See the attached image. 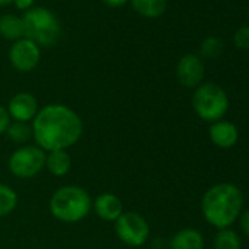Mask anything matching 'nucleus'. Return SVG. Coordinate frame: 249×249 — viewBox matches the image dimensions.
Segmentation results:
<instances>
[{
  "instance_id": "obj_1",
  "label": "nucleus",
  "mask_w": 249,
  "mask_h": 249,
  "mask_svg": "<svg viewBox=\"0 0 249 249\" xmlns=\"http://www.w3.org/2000/svg\"><path fill=\"white\" fill-rule=\"evenodd\" d=\"M31 129L36 145L50 153L76 145L84 134V122L72 107L53 103L40 107L31 122Z\"/></svg>"
},
{
  "instance_id": "obj_2",
  "label": "nucleus",
  "mask_w": 249,
  "mask_h": 249,
  "mask_svg": "<svg viewBox=\"0 0 249 249\" xmlns=\"http://www.w3.org/2000/svg\"><path fill=\"white\" fill-rule=\"evenodd\" d=\"M243 195L233 183H217L207 189L201 201L202 215L211 226L229 229L242 214Z\"/></svg>"
},
{
  "instance_id": "obj_3",
  "label": "nucleus",
  "mask_w": 249,
  "mask_h": 249,
  "mask_svg": "<svg viewBox=\"0 0 249 249\" xmlns=\"http://www.w3.org/2000/svg\"><path fill=\"white\" fill-rule=\"evenodd\" d=\"M49 210L62 223H78L91 213L92 198L82 186L65 185L53 192L49 201Z\"/></svg>"
},
{
  "instance_id": "obj_4",
  "label": "nucleus",
  "mask_w": 249,
  "mask_h": 249,
  "mask_svg": "<svg viewBox=\"0 0 249 249\" xmlns=\"http://www.w3.org/2000/svg\"><path fill=\"white\" fill-rule=\"evenodd\" d=\"M25 28V37L38 47H52L62 37L59 18L44 6H34L21 17Z\"/></svg>"
},
{
  "instance_id": "obj_5",
  "label": "nucleus",
  "mask_w": 249,
  "mask_h": 249,
  "mask_svg": "<svg viewBox=\"0 0 249 249\" xmlns=\"http://www.w3.org/2000/svg\"><path fill=\"white\" fill-rule=\"evenodd\" d=\"M192 106L199 119L214 123L221 120L227 113L229 97L220 85L214 82H204L195 88Z\"/></svg>"
},
{
  "instance_id": "obj_6",
  "label": "nucleus",
  "mask_w": 249,
  "mask_h": 249,
  "mask_svg": "<svg viewBox=\"0 0 249 249\" xmlns=\"http://www.w3.org/2000/svg\"><path fill=\"white\" fill-rule=\"evenodd\" d=\"M46 154L36 144L21 145L9 156L8 169L18 179H33L46 167Z\"/></svg>"
},
{
  "instance_id": "obj_7",
  "label": "nucleus",
  "mask_w": 249,
  "mask_h": 249,
  "mask_svg": "<svg viewBox=\"0 0 249 249\" xmlns=\"http://www.w3.org/2000/svg\"><path fill=\"white\" fill-rule=\"evenodd\" d=\"M114 233L122 243L131 248H140L147 243L151 229L145 217L137 211H123L114 221Z\"/></svg>"
},
{
  "instance_id": "obj_8",
  "label": "nucleus",
  "mask_w": 249,
  "mask_h": 249,
  "mask_svg": "<svg viewBox=\"0 0 249 249\" xmlns=\"http://www.w3.org/2000/svg\"><path fill=\"white\" fill-rule=\"evenodd\" d=\"M8 57H9V63L15 71L21 73H28L40 65L41 47H38L30 38L24 37L12 43Z\"/></svg>"
},
{
  "instance_id": "obj_9",
  "label": "nucleus",
  "mask_w": 249,
  "mask_h": 249,
  "mask_svg": "<svg viewBox=\"0 0 249 249\" xmlns=\"http://www.w3.org/2000/svg\"><path fill=\"white\" fill-rule=\"evenodd\" d=\"M205 75V66L198 54L188 53L182 56L176 65L178 81L186 88H196L202 84Z\"/></svg>"
},
{
  "instance_id": "obj_10",
  "label": "nucleus",
  "mask_w": 249,
  "mask_h": 249,
  "mask_svg": "<svg viewBox=\"0 0 249 249\" xmlns=\"http://www.w3.org/2000/svg\"><path fill=\"white\" fill-rule=\"evenodd\" d=\"M6 110L12 120L31 123L36 114L38 113L40 106H38L37 98L31 92L22 91V92H17L15 95H12V98L9 100L6 106Z\"/></svg>"
},
{
  "instance_id": "obj_11",
  "label": "nucleus",
  "mask_w": 249,
  "mask_h": 249,
  "mask_svg": "<svg viewBox=\"0 0 249 249\" xmlns=\"http://www.w3.org/2000/svg\"><path fill=\"white\" fill-rule=\"evenodd\" d=\"M92 210L95 211L98 218L110 223H114L124 211L122 199L111 192H103L97 195L95 199H92Z\"/></svg>"
},
{
  "instance_id": "obj_12",
  "label": "nucleus",
  "mask_w": 249,
  "mask_h": 249,
  "mask_svg": "<svg viewBox=\"0 0 249 249\" xmlns=\"http://www.w3.org/2000/svg\"><path fill=\"white\" fill-rule=\"evenodd\" d=\"M210 140L218 148H231L239 140V131L231 122L218 120L210 126Z\"/></svg>"
},
{
  "instance_id": "obj_13",
  "label": "nucleus",
  "mask_w": 249,
  "mask_h": 249,
  "mask_svg": "<svg viewBox=\"0 0 249 249\" xmlns=\"http://www.w3.org/2000/svg\"><path fill=\"white\" fill-rule=\"evenodd\" d=\"M50 175L54 178L66 176L72 169V157L68 150H57L50 151L46 154V167Z\"/></svg>"
},
{
  "instance_id": "obj_14",
  "label": "nucleus",
  "mask_w": 249,
  "mask_h": 249,
  "mask_svg": "<svg viewBox=\"0 0 249 249\" xmlns=\"http://www.w3.org/2000/svg\"><path fill=\"white\" fill-rule=\"evenodd\" d=\"M0 37L12 43L24 38L25 28L22 18L14 14H5L0 17Z\"/></svg>"
},
{
  "instance_id": "obj_15",
  "label": "nucleus",
  "mask_w": 249,
  "mask_h": 249,
  "mask_svg": "<svg viewBox=\"0 0 249 249\" xmlns=\"http://www.w3.org/2000/svg\"><path fill=\"white\" fill-rule=\"evenodd\" d=\"M170 249H204V237L195 229H182L172 236Z\"/></svg>"
},
{
  "instance_id": "obj_16",
  "label": "nucleus",
  "mask_w": 249,
  "mask_h": 249,
  "mask_svg": "<svg viewBox=\"0 0 249 249\" xmlns=\"http://www.w3.org/2000/svg\"><path fill=\"white\" fill-rule=\"evenodd\" d=\"M132 9L147 19L160 18L167 9V0H129Z\"/></svg>"
},
{
  "instance_id": "obj_17",
  "label": "nucleus",
  "mask_w": 249,
  "mask_h": 249,
  "mask_svg": "<svg viewBox=\"0 0 249 249\" xmlns=\"http://www.w3.org/2000/svg\"><path fill=\"white\" fill-rule=\"evenodd\" d=\"M9 141L18 145H27L33 140V129H31V123L25 122H15L12 120L11 124L8 126V131L5 134Z\"/></svg>"
},
{
  "instance_id": "obj_18",
  "label": "nucleus",
  "mask_w": 249,
  "mask_h": 249,
  "mask_svg": "<svg viewBox=\"0 0 249 249\" xmlns=\"http://www.w3.org/2000/svg\"><path fill=\"white\" fill-rule=\"evenodd\" d=\"M18 194L6 183L0 182V218L8 217L18 207Z\"/></svg>"
},
{
  "instance_id": "obj_19",
  "label": "nucleus",
  "mask_w": 249,
  "mask_h": 249,
  "mask_svg": "<svg viewBox=\"0 0 249 249\" xmlns=\"http://www.w3.org/2000/svg\"><path fill=\"white\" fill-rule=\"evenodd\" d=\"M242 242L239 234L231 229H221L214 237V249H240Z\"/></svg>"
},
{
  "instance_id": "obj_20",
  "label": "nucleus",
  "mask_w": 249,
  "mask_h": 249,
  "mask_svg": "<svg viewBox=\"0 0 249 249\" xmlns=\"http://www.w3.org/2000/svg\"><path fill=\"white\" fill-rule=\"evenodd\" d=\"M223 50H224L223 40L220 37L210 36V37L204 38L201 46H199V54H201L199 57L213 60V59H217L218 56H221Z\"/></svg>"
},
{
  "instance_id": "obj_21",
  "label": "nucleus",
  "mask_w": 249,
  "mask_h": 249,
  "mask_svg": "<svg viewBox=\"0 0 249 249\" xmlns=\"http://www.w3.org/2000/svg\"><path fill=\"white\" fill-rule=\"evenodd\" d=\"M233 43L240 50H249V25L236 30L233 36Z\"/></svg>"
},
{
  "instance_id": "obj_22",
  "label": "nucleus",
  "mask_w": 249,
  "mask_h": 249,
  "mask_svg": "<svg viewBox=\"0 0 249 249\" xmlns=\"http://www.w3.org/2000/svg\"><path fill=\"white\" fill-rule=\"evenodd\" d=\"M11 122H12V119H11V116H9L8 110H6V107L0 104V137L6 134L8 126L11 124Z\"/></svg>"
},
{
  "instance_id": "obj_23",
  "label": "nucleus",
  "mask_w": 249,
  "mask_h": 249,
  "mask_svg": "<svg viewBox=\"0 0 249 249\" xmlns=\"http://www.w3.org/2000/svg\"><path fill=\"white\" fill-rule=\"evenodd\" d=\"M239 223H240L242 231L249 237V210L243 211V213L239 215Z\"/></svg>"
},
{
  "instance_id": "obj_24",
  "label": "nucleus",
  "mask_w": 249,
  "mask_h": 249,
  "mask_svg": "<svg viewBox=\"0 0 249 249\" xmlns=\"http://www.w3.org/2000/svg\"><path fill=\"white\" fill-rule=\"evenodd\" d=\"M34 2H36V0H14V5L17 6V9H19L22 12H27L31 8H34Z\"/></svg>"
},
{
  "instance_id": "obj_25",
  "label": "nucleus",
  "mask_w": 249,
  "mask_h": 249,
  "mask_svg": "<svg viewBox=\"0 0 249 249\" xmlns=\"http://www.w3.org/2000/svg\"><path fill=\"white\" fill-rule=\"evenodd\" d=\"M101 2L108 8H122L126 5L129 0H101Z\"/></svg>"
},
{
  "instance_id": "obj_26",
  "label": "nucleus",
  "mask_w": 249,
  "mask_h": 249,
  "mask_svg": "<svg viewBox=\"0 0 249 249\" xmlns=\"http://www.w3.org/2000/svg\"><path fill=\"white\" fill-rule=\"evenodd\" d=\"M11 3H14V0H0V8H2V6H8Z\"/></svg>"
},
{
  "instance_id": "obj_27",
  "label": "nucleus",
  "mask_w": 249,
  "mask_h": 249,
  "mask_svg": "<svg viewBox=\"0 0 249 249\" xmlns=\"http://www.w3.org/2000/svg\"><path fill=\"white\" fill-rule=\"evenodd\" d=\"M248 17H249V8H248Z\"/></svg>"
}]
</instances>
